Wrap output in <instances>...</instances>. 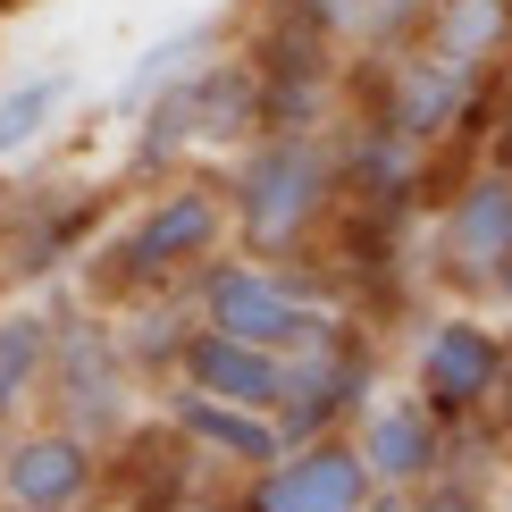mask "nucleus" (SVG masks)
<instances>
[{"label":"nucleus","instance_id":"obj_3","mask_svg":"<svg viewBox=\"0 0 512 512\" xmlns=\"http://www.w3.org/2000/svg\"><path fill=\"white\" fill-rule=\"evenodd\" d=\"M370 504V471L353 445H286L277 462H261L252 512H361Z\"/></svg>","mask_w":512,"mask_h":512},{"label":"nucleus","instance_id":"obj_8","mask_svg":"<svg viewBox=\"0 0 512 512\" xmlns=\"http://www.w3.org/2000/svg\"><path fill=\"white\" fill-rule=\"evenodd\" d=\"M504 252H512V168H487L445 210V261L471 277H496Z\"/></svg>","mask_w":512,"mask_h":512},{"label":"nucleus","instance_id":"obj_7","mask_svg":"<svg viewBox=\"0 0 512 512\" xmlns=\"http://www.w3.org/2000/svg\"><path fill=\"white\" fill-rule=\"evenodd\" d=\"M504 353L496 336L479 328V319H445L429 336V353H420V395H429V412H471V403L496 387Z\"/></svg>","mask_w":512,"mask_h":512},{"label":"nucleus","instance_id":"obj_18","mask_svg":"<svg viewBox=\"0 0 512 512\" xmlns=\"http://www.w3.org/2000/svg\"><path fill=\"white\" fill-rule=\"evenodd\" d=\"M361 512H412V504H403V487H387V496L370 487V504H361Z\"/></svg>","mask_w":512,"mask_h":512},{"label":"nucleus","instance_id":"obj_20","mask_svg":"<svg viewBox=\"0 0 512 512\" xmlns=\"http://www.w3.org/2000/svg\"><path fill=\"white\" fill-rule=\"evenodd\" d=\"M496 286H504V294H512V252H504V261H496Z\"/></svg>","mask_w":512,"mask_h":512},{"label":"nucleus","instance_id":"obj_19","mask_svg":"<svg viewBox=\"0 0 512 512\" xmlns=\"http://www.w3.org/2000/svg\"><path fill=\"white\" fill-rule=\"evenodd\" d=\"M412 9H420V0H378L370 17H378V26H395V17H412Z\"/></svg>","mask_w":512,"mask_h":512},{"label":"nucleus","instance_id":"obj_12","mask_svg":"<svg viewBox=\"0 0 512 512\" xmlns=\"http://www.w3.org/2000/svg\"><path fill=\"white\" fill-rule=\"evenodd\" d=\"M68 101H76V68H68V59H51V68L17 76V84H0V160L34 152V143L59 126Z\"/></svg>","mask_w":512,"mask_h":512},{"label":"nucleus","instance_id":"obj_10","mask_svg":"<svg viewBox=\"0 0 512 512\" xmlns=\"http://www.w3.org/2000/svg\"><path fill=\"white\" fill-rule=\"evenodd\" d=\"M177 429L194 437V445H210V454H227V462H277L286 454V437H277V420L269 412H244V403H219V395H177Z\"/></svg>","mask_w":512,"mask_h":512},{"label":"nucleus","instance_id":"obj_6","mask_svg":"<svg viewBox=\"0 0 512 512\" xmlns=\"http://www.w3.org/2000/svg\"><path fill=\"white\" fill-rule=\"evenodd\" d=\"M84 487H93V445L76 429H42L0 462V496L17 512H68V504H84Z\"/></svg>","mask_w":512,"mask_h":512},{"label":"nucleus","instance_id":"obj_9","mask_svg":"<svg viewBox=\"0 0 512 512\" xmlns=\"http://www.w3.org/2000/svg\"><path fill=\"white\" fill-rule=\"evenodd\" d=\"M353 454H361V471H370V487L429 479L437 471V412H429V403H378Z\"/></svg>","mask_w":512,"mask_h":512},{"label":"nucleus","instance_id":"obj_15","mask_svg":"<svg viewBox=\"0 0 512 512\" xmlns=\"http://www.w3.org/2000/svg\"><path fill=\"white\" fill-rule=\"evenodd\" d=\"M42 361H51V328L26 319V311H9V319H0V412H17V403L34 395Z\"/></svg>","mask_w":512,"mask_h":512},{"label":"nucleus","instance_id":"obj_17","mask_svg":"<svg viewBox=\"0 0 512 512\" xmlns=\"http://www.w3.org/2000/svg\"><path fill=\"white\" fill-rule=\"evenodd\" d=\"M412 512H479L471 496H454V487H445V496H429V504H412Z\"/></svg>","mask_w":512,"mask_h":512},{"label":"nucleus","instance_id":"obj_2","mask_svg":"<svg viewBox=\"0 0 512 512\" xmlns=\"http://www.w3.org/2000/svg\"><path fill=\"white\" fill-rule=\"evenodd\" d=\"M202 311L219 336H244V345H269V353H311L328 345V319H319L294 286H277L269 269H219L202 286Z\"/></svg>","mask_w":512,"mask_h":512},{"label":"nucleus","instance_id":"obj_4","mask_svg":"<svg viewBox=\"0 0 512 512\" xmlns=\"http://www.w3.org/2000/svg\"><path fill=\"white\" fill-rule=\"evenodd\" d=\"M286 378H294V353L244 345V336H219V328L185 336V387H202V395H219V403H244V412H269L277 420Z\"/></svg>","mask_w":512,"mask_h":512},{"label":"nucleus","instance_id":"obj_13","mask_svg":"<svg viewBox=\"0 0 512 512\" xmlns=\"http://www.w3.org/2000/svg\"><path fill=\"white\" fill-rule=\"evenodd\" d=\"M512 42V0H437L429 9V51L445 68H487Z\"/></svg>","mask_w":512,"mask_h":512},{"label":"nucleus","instance_id":"obj_1","mask_svg":"<svg viewBox=\"0 0 512 512\" xmlns=\"http://www.w3.org/2000/svg\"><path fill=\"white\" fill-rule=\"evenodd\" d=\"M328 185H336V168H328V152H319L311 135H269L261 152L244 160V177H236V219H244V236L261 244V252H286V244L319 219Z\"/></svg>","mask_w":512,"mask_h":512},{"label":"nucleus","instance_id":"obj_21","mask_svg":"<svg viewBox=\"0 0 512 512\" xmlns=\"http://www.w3.org/2000/svg\"><path fill=\"white\" fill-rule=\"evenodd\" d=\"M504 152H512V126H504Z\"/></svg>","mask_w":512,"mask_h":512},{"label":"nucleus","instance_id":"obj_14","mask_svg":"<svg viewBox=\"0 0 512 512\" xmlns=\"http://www.w3.org/2000/svg\"><path fill=\"white\" fill-rule=\"evenodd\" d=\"M210 59V26H185V34H160L152 51L135 59V68H126V84H118V110H152V101L168 93V84L177 76H194Z\"/></svg>","mask_w":512,"mask_h":512},{"label":"nucleus","instance_id":"obj_16","mask_svg":"<svg viewBox=\"0 0 512 512\" xmlns=\"http://www.w3.org/2000/svg\"><path fill=\"white\" fill-rule=\"evenodd\" d=\"M68 395H76L93 420H110V353H101L84 328H68Z\"/></svg>","mask_w":512,"mask_h":512},{"label":"nucleus","instance_id":"obj_11","mask_svg":"<svg viewBox=\"0 0 512 512\" xmlns=\"http://www.w3.org/2000/svg\"><path fill=\"white\" fill-rule=\"evenodd\" d=\"M462 93H471V68H445V59H403L395 84H387V126L395 135H437V126H454Z\"/></svg>","mask_w":512,"mask_h":512},{"label":"nucleus","instance_id":"obj_5","mask_svg":"<svg viewBox=\"0 0 512 512\" xmlns=\"http://www.w3.org/2000/svg\"><path fill=\"white\" fill-rule=\"evenodd\" d=\"M219 227H227V210H219V194H210V185L160 194L152 210H143V227L126 236V269H135V277H168V269L202 261V252L219 244Z\"/></svg>","mask_w":512,"mask_h":512},{"label":"nucleus","instance_id":"obj_22","mask_svg":"<svg viewBox=\"0 0 512 512\" xmlns=\"http://www.w3.org/2000/svg\"><path fill=\"white\" fill-rule=\"evenodd\" d=\"M504 512H512V496H504Z\"/></svg>","mask_w":512,"mask_h":512}]
</instances>
